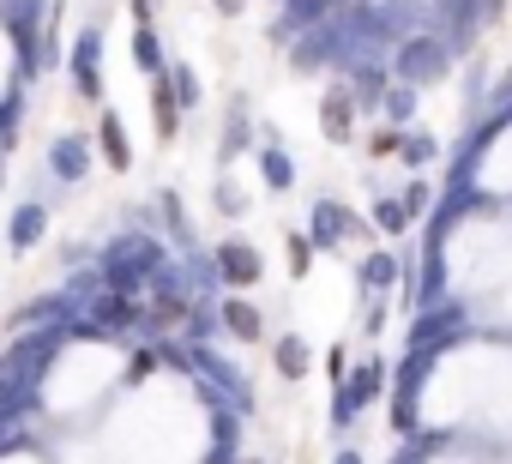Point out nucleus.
Returning a JSON list of instances; mask_svg holds the SVG:
<instances>
[{"instance_id": "nucleus-12", "label": "nucleus", "mask_w": 512, "mask_h": 464, "mask_svg": "<svg viewBox=\"0 0 512 464\" xmlns=\"http://www.w3.org/2000/svg\"><path fill=\"white\" fill-rule=\"evenodd\" d=\"M91 145L103 151V163L115 169V175H127L133 169V139H127V121H121V109H97V133H91Z\"/></svg>"}, {"instance_id": "nucleus-4", "label": "nucleus", "mask_w": 512, "mask_h": 464, "mask_svg": "<svg viewBox=\"0 0 512 464\" xmlns=\"http://www.w3.org/2000/svg\"><path fill=\"white\" fill-rule=\"evenodd\" d=\"M380 392H386V362H380V356H368L362 368H350V374L332 386V410H326V422H332L338 434H344V428H356V422H362V410H368Z\"/></svg>"}, {"instance_id": "nucleus-21", "label": "nucleus", "mask_w": 512, "mask_h": 464, "mask_svg": "<svg viewBox=\"0 0 512 464\" xmlns=\"http://www.w3.org/2000/svg\"><path fill=\"white\" fill-rule=\"evenodd\" d=\"M133 67H139L145 79H157V73L169 67V55H163V37H157V25H133Z\"/></svg>"}, {"instance_id": "nucleus-7", "label": "nucleus", "mask_w": 512, "mask_h": 464, "mask_svg": "<svg viewBox=\"0 0 512 464\" xmlns=\"http://www.w3.org/2000/svg\"><path fill=\"white\" fill-rule=\"evenodd\" d=\"M91 133H55L43 151V175H55L61 187H85L91 181Z\"/></svg>"}, {"instance_id": "nucleus-18", "label": "nucleus", "mask_w": 512, "mask_h": 464, "mask_svg": "<svg viewBox=\"0 0 512 464\" xmlns=\"http://www.w3.org/2000/svg\"><path fill=\"white\" fill-rule=\"evenodd\" d=\"M151 115H157V145H175L181 139V109H175V91H169V73L151 79Z\"/></svg>"}, {"instance_id": "nucleus-8", "label": "nucleus", "mask_w": 512, "mask_h": 464, "mask_svg": "<svg viewBox=\"0 0 512 464\" xmlns=\"http://www.w3.org/2000/svg\"><path fill=\"white\" fill-rule=\"evenodd\" d=\"M253 145V103H247V91H229V103H223V133H217V169H235Z\"/></svg>"}, {"instance_id": "nucleus-17", "label": "nucleus", "mask_w": 512, "mask_h": 464, "mask_svg": "<svg viewBox=\"0 0 512 464\" xmlns=\"http://www.w3.org/2000/svg\"><path fill=\"white\" fill-rule=\"evenodd\" d=\"M440 157H446V139H440V133H428V127H404V133H398V163H404V169L422 175V169H434Z\"/></svg>"}, {"instance_id": "nucleus-14", "label": "nucleus", "mask_w": 512, "mask_h": 464, "mask_svg": "<svg viewBox=\"0 0 512 464\" xmlns=\"http://www.w3.org/2000/svg\"><path fill=\"white\" fill-rule=\"evenodd\" d=\"M368 229H374V242L398 248L410 229H416V217L404 211V199H398V193H374V199H368Z\"/></svg>"}, {"instance_id": "nucleus-11", "label": "nucleus", "mask_w": 512, "mask_h": 464, "mask_svg": "<svg viewBox=\"0 0 512 464\" xmlns=\"http://www.w3.org/2000/svg\"><path fill=\"white\" fill-rule=\"evenodd\" d=\"M217 326L235 344H260L266 338V314H260V302H247V296H217Z\"/></svg>"}, {"instance_id": "nucleus-5", "label": "nucleus", "mask_w": 512, "mask_h": 464, "mask_svg": "<svg viewBox=\"0 0 512 464\" xmlns=\"http://www.w3.org/2000/svg\"><path fill=\"white\" fill-rule=\"evenodd\" d=\"M205 254H211V266H217V284H223L229 296H253V290L266 284V254L253 248L247 236H223V242H211Z\"/></svg>"}, {"instance_id": "nucleus-23", "label": "nucleus", "mask_w": 512, "mask_h": 464, "mask_svg": "<svg viewBox=\"0 0 512 464\" xmlns=\"http://www.w3.org/2000/svg\"><path fill=\"white\" fill-rule=\"evenodd\" d=\"M398 199H404V211L422 223V217H434V199H440V187H434L428 175H410V181L398 187Z\"/></svg>"}, {"instance_id": "nucleus-3", "label": "nucleus", "mask_w": 512, "mask_h": 464, "mask_svg": "<svg viewBox=\"0 0 512 464\" xmlns=\"http://www.w3.org/2000/svg\"><path fill=\"white\" fill-rule=\"evenodd\" d=\"M308 242H314V254H344L350 242H374V229H368V217H356L338 193H320L314 205H308Z\"/></svg>"}, {"instance_id": "nucleus-26", "label": "nucleus", "mask_w": 512, "mask_h": 464, "mask_svg": "<svg viewBox=\"0 0 512 464\" xmlns=\"http://www.w3.org/2000/svg\"><path fill=\"white\" fill-rule=\"evenodd\" d=\"M211 7H217L223 19H241V13H247V0H211Z\"/></svg>"}, {"instance_id": "nucleus-25", "label": "nucleus", "mask_w": 512, "mask_h": 464, "mask_svg": "<svg viewBox=\"0 0 512 464\" xmlns=\"http://www.w3.org/2000/svg\"><path fill=\"white\" fill-rule=\"evenodd\" d=\"M398 133H404V127H386V121H380L374 133H362V139H368V157H374V163H392V157H398Z\"/></svg>"}, {"instance_id": "nucleus-16", "label": "nucleus", "mask_w": 512, "mask_h": 464, "mask_svg": "<svg viewBox=\"0 0 512 464\" xmlns=\"http://www.w3.org/2000/svg\"><path fill=\"white\" fill-rule=\"evenodd\" d=\"M253 169H260L266 193H296V175H302L290 145H253Z\"/></svg>"}, {"instance_id": "nucleus-1", "label": "nucleus", "mask_w": 512, "mask_h": 464, "mask_svg": "<svg viewBox=\"0 0 512 464\" xmlns=\"http://www.w3.org/2000/svg\"><path fill=\"white\" fill-rule=\"evenodd\" d=\"M452 67H458V61H452L446 37H440V31H428V25H422V31H410V37H398V43H392V55H386V73H392L398 85H416V91H422V85H440Z\"/></svg>"}, {"instance_id": "nucleus-22", "label": "nucleus", "mask_w": 512, "mask_h": 464, "mask_svg": "<svg viewBox=\"0 0 512 464\" xmlns=\"http://www.w3.org/2000/svg\"><path fill=\"white\" fill-rule=\"evenodd\" d=\"M163 73H169V91H175V109H181V115H193V109H199V97H205V91H199V73H193L187 61H169Z\"/></svg>"}, {"instance_id": "nucleus-13", "label": "nucleus", "mask_w": 512, "mask_h": 464, "mask_svg": "<svg viewBox=\"0 0 512 464\" xmlns=\"http://www.w3.org/2000/svg\"><path fill=\"white\" fill-rule=\"evenodd\" d=\"M398 278H404V260H398V248H368L362 254V266H356V284H362V296L374 302V296H392L398 290Z\"/></svg>"}, {"instance_id": "nucleus-15", "label": "nucleus", "mask_w": 512, "mask_h": 464, "mask_svg": "<svg viewBox=\"0 0 512 464\" xmlns=\"http://www.w3.org/2000/svg\"><path fill=\"white\" fill-rule=\"evenodd\" d=\"M272 368H278L284 386H302V380L314 374V344H308L302 332H284V338L272 344Z\"/></svg>"}, {"instance_id": "nucleus-20", "label": "nucleus", "mask_w": 512, "mask_h": 464, "mask_svg": "<svg viewBox=\"0 0 512 464\" xmlns=\"http://www.w3.org/2000/svg\"><path fill=\"white\" fill-rule=\"evenodd\" d=\"M416 109H422V91L416 85H386V97H380V115H386V127H416Z\"/></svg>"}, {"instance_id": "nucleus-27", "label": "nucleus", "mask_w": 512, "mask_h": 464, "mask_svg": "<svg viewBox=\"0 0 512 464\" xmlns=\"http://www.w3.org/2000/svg\"><path fill=\"white\" fill-rule=\"evenodd\" d=\"M332 464H362V452H356V446H338V458H332Z\"/></svg>"}, {"instance_id": "nucleus-6", "label": "nucleus", "mask_w": 512, "mask_h": 464, "mask_svg": "<svg viewBox=\"0 0 512 464\" xmlns=\"http://www.w3.org/2000/svg\"><path fill=\"white\" fill-rule=\"evenodd\" d=\"M67 79H73V97L79 103H91V109H103V19H91L79 37H73V49H67Z\"/></svg>"}, {"instance_id": "nucleus-10", "label": "nucleus", "mask_w": 512, "mask_h": 464, "mask_svg": "<svg viewBox=\"0 0 512 464\" xmlns=\"http://www.w3.org/2000/svg\"><path fill=\"white\" fill-rule=\"evenodd\" d=\"M43 236H49V199H19L13 217H7V254L19 260V254H31Z\"/></svg>"}, {"instance_id": "nucleus-9", "label": "nucleus", "mask_w": 512, "mask_h": 464, "mask_svg": "<svg viewBox=\"0 0 512 464\" xmlns=\"http://www.w3.org/2000/svg\"><path fill=\"white\" fill-rule=\"evenodd\" d=\"M356 97H350V85L344 79H332L326 91H320V139L332 145V151H344V145H356L362 133H356Z\"/></svg>"}, {"instance_id": "nucleus-2", "label": "nucleus", "mask_w": 512, "mask_h": 464, "mask_svg": "<svg viewBox=\"0 0 512 464\" xmlns=\"http://www.w3.org/2000/svg\"><path fill=\"white\" fill-rule=\"evenodd\" d=\"M464 338H476V320L446 296V302H434V308H416V326H410V338H404V356H416V362H440V356L458 350Z\"/></svg>"}, {"instance_id": "nucleus-19", "label": "nucleus", "mask_w": 512, "mask_h": 464, "mask_svg": "<svg viewBox=\"0 0 512 464\" xmlns=\"http://www.w3.org/2000/svg\"><path fill=\"white\" fill-rule=\"evenodd\" d=\"M211 211H217L223 223H241V217L253 211V199H247V187L235 181V169H217V187H211Z\"/></svg>"}, {"instance_id": "nucleus-24", "label": "nucleus", "mask_w": 512, "mask_h": 464, "mask_svg": "<svg viewBox=\"0 0 512 464\" xmlns=\"http://www.w3.org/2000/svg\"><path fill=\"white\" fill-rule=\"evenodd\" d=\"M284 260H290V278H296V284L314 272V242H308V229H296V223L284 229Z\"/></svg>"}]
</instances>
